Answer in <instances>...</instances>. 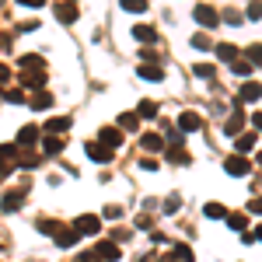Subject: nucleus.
Instances as JSON below:
<instances>
[{"instance_id":"5","label":"nucleus","mask_w":262,"mask_h":262,"mask_svg":"<svg viewBox=\"0 0 262 262\" xmlns=\"http://www.w3.org/2000/svg\"><path fill=\"white\" fill-rule=\"evenodd\" d=\"M192 14H196V21H200V25H206V28H217V25H221V14H217L213 7H206V4H200Z\"/></svg>"},{"instance_id":"20","label":"nucleus","mask_w":262,"mask_h":262,"mask_svg":"<svg viewBox=\"0 0 262 262\" xmlns=\"http://www.w3.org/2000/svg\"><path fill=\"white\" fill-rule=\"evenodd\" d=\"M137 112H140L143 119H158V105H154V101H150V98H143V101H140V108H137Z\"/></svg>"},{"instance_id":"14","label":"nucleus","mask_w":262,"mask_h":262,"mask_svg":"<svg viewBox=\"0 0 262 262\" xmlns=\"http://www.w3.org/2000/svg\"><path fill=\"white\" fill-rule=\"evenodd\" d=\"M164 143H168V140H164L161 133H143V150H158V154H161Z\"/></svg>"},{"instance_id":"16","label":"nucleus","mask_w":262,"mask_h":262,"mask_svg":"<svg viewBox=\"0 0 262 262\" xmlns=\"http://www.w3.org/2000/svg\"><path fill=\"white\" fill-rule=\"evenodd\" d=\"M133 35H137L140 42H158V32H154L150 25H137V28H133Z\"/></svg>"},{"instance_id":"17","label":"nucleus","mask_w":262,"mask_h":262,"mask_svg":"<svg viewBox=\"0 0 262 262\" xmlns=\"http://www.w3.org/2000/svg\"><path fill=\"white\" fill-rule=\"evenodd\" d=\"M242 126H245V116L238 112V116H231V119L224 122V133H231V137H234V133H242Z\"/></svg>"},{"instance_id":"31","label":"nucleus","mask_w":262,"mask_h":262,"mask_svg":"<svg viewBox=\"0 0 262 262\" xmlns=\"http://www.w3.org/2000/svg\"><path fill=\"white\" fill-rule=\"evenodd\" d=\"M4 98H7V101H14V105H21V101H25V91L11 88V91H4Z\"/></svg>"},{"instance_id":"32","label":"nucleus","mask_w":262,"mask_h":262,"mask_svg":"<svg viewBox=\"0 0 262 262\" xmlns=\"http://www.w3.org/2000/svg\"><path fill=\"white\" fill-rule=\"evenodd\" d=\"M179 206H182V200H179V196H168V200H164V213H175Z\"/></svg>"},{"instance_id":"36","label":"nucleus","mask_w":262,"mask_h":262,"mask_svg":"<svg viewBox=\"0 0 262 262\" xmlns=\"http://www.w3.org/2000/svg\"><path fill=\"white\" fill-rule=\"evenodd\" d=\"M39 28V21H25V25H18V32H35Z\"/></svg>"},{"instance_id":"27","label":"nucleus","mask_w":262,"mask_h":262,"mask_svg":"<svg viewBox=\"0 0 262 262\" xmlns=\"http://www.w3.org/2000/svg\"><path fill=\"white\" fill-rule=\"evenodd\" d=\"M248 63L252 67H262V46H248Z\"/></svg>"},{"instance_id":"13","label":"nucleus","mask_w":262,"mask_h":262,"mask_svg":"<svg viewBox=\"0 0 262 262\" xmlns=\"http://www.w3.org/2000/svg\"><path fill=\"white\" fill-rule=\"evenodd\" d=\"M53 14H56L63 25H70V21H77V7H70V4H56V7H53Z\"/></svg>"},{"instance_id":"43","label":"nucleus","mask_w":262,"mask_h":262,"mask_svg":"<svg viewBox=\"0 0 262 262\" xmlns=\"http://www.w3.org/2000/svg\"><path fill=\"white\" fill-rule=\"evenodd\" d=\"M255 126H259V129H262V112H255Z\"/></svg>"},{"instance_id":"15","label":"nucleus","mask_w":262,"mask_h":262,"mask_svg":"<svg viewBox=\"0 0 262 262\" xmlns=\"http://www.w3.org/2000/svg\"><path fill=\"white\" fill-rule=\"evenodd\" d=\"M140 77H143V81H161L164 70H161V67H154V63H143V67H140Z\"/></svg>"},{"instance_id":"10","label":"nucleus","mask_w":262,"mask_h":262,"mask_svg":"<svg viewBox=\"0 0 262 262\" xmlns=\"http://www.w3.org/2000/svg\"><path fill=\"white\" fill-rule=\"evenodd\" d=\"M262 98V84H242V91H238V105L242 101H259Z\"/></svg>"},{"instance_id":"41","label":"nucleus","mask_w":262,"mask_h":262,"mask_svg":"<svg viewBox=\"0 0 262 262\" xmlns=\"http://www.w3.org/2000/svg\"><path fill=\"white\" fill-rule=\"evenodd\" d=\"M18 4H25V7H42L46 0H18Z\"/></svg>"},{"instance_id":"42","label":"nucleus","mask_w":262,"mask_h":262,"mask_svg":"<svg viewBox=\"0 0 262 262\" xmlns=\"http://www.w3.org/2000/svg\"><path fill=\"white\" fill-rule=\"evenodd\" d=\"M252 238H259V242H262V224H259V227H255V234H252Z\"/></svg>"},{"instance_id":"6","label":"nucleus","mask_w":262,"mask_h":262,"mask_svg":"<svg viewBox=\"0 0 262 262\" xmlns=\"http://www.w3.org/2000/svg\"><path fill=\"white\" fill-rule=\"evenodd\" d=\"M74 224H77L81 234H98V231H101V221L95 217V213H84V217H77Z\"/></svg>"},{"instance_id":"23","label":"nucleus","mask_w":262,"mask_h":262,"mask_svg":"<svg viewBox=\"0 0 262 262\" xmlns=\"http://www.w3.org/2000/svg\"><path fill=\"white\" fill-rule=\"evenodd\" d=\"M168 161H175V164H182V161H185V164H189V154L182 150L179 143H171V150H168Z\"/></svg>"},{"instance_id":"3","label":"nucleus","mask_w":262,"mask_h":262,"mask_svg":"<svg viewBox=\"0 0 262 262\" xmlns=\"http://www.w3.org/2000/svg\"><path fill=\"white\" fill-rule=\"evenodd\" d=\"M21 206H25V192H21V189L4 192V200H0V210H4V213H14V210H21Z\"/></svg>"},{"instance_id":"24","label":"nucleus","mask_w":262,"mask_h":262,"mask_svg":"<svg viewBox=\"0 0 262 262\" xmlns=\"http://www.w3.org/2000/svg\"><path fill=\"white\" fill-rule=\"evenodd\" d=\"M42 150H46V154H60V150H63V140H56V137H46V140H42Z\"/></svg>"},{"instance_id":"25","label":"nucleus","mask_w":262,"mask_h":262,"mask_svg":"<svg viewBox=\"0 0 262 262\" xmlns=\"http://www.w3.org/2000/svg\"><path fill=\"white\" fill-rule=\"evenodd\" d=\"M49 105H53V95H49V91H39V95L32 98V108H49Z\"/></svg>"},{"instance_id":"12","label":"nucleus","mask_w":262,"mask_h":262,"mask_svg":"<svg viewBox=\"0 0 262 262\" xmlns=\"http://www.w3.org/2000/svg\"><path fill=\"white\" fill-rule=\"evenodd\" d=\"M101 143L116 150V147H119V143H122V133H119V129H116V126H105V129H101Z\"/></svg>"},{"instance_id":"44","label":"nucleus","mask_w":262,"mask_h":262,"mask_svg":"<svg viewBox=\"0 0 262 262\" xmlns=\"http://www.w3.org/2000/svg\"><path fill=\"white\" fill-rule=\"evenodd\" d=\"M259 164H262V154H259Z\"/></svg>"},{"instance_id":"39","label":"nucleus","mask_w":262,"mask_h":262,"mask_svg":"<svg viewBox=\"0 0 262 262\" xmlns=\"http://www.w3.org/2000/svg\"><path fill=\"white\" fill-rule=\"evenodd\" d=\"M248 210H252V213H262V196H259V200H252V203H248Z\"/></svg>"},{"instance_id":"8","label":"nucleus","mask_w":262,"mask_h":262,"mask_svg":"<svg viewBox=\"0 0 262 262\" xmlns=\"http://www.w3.org/2000/svg\"><path fill=\"white\" fill-rule=\"evenodd\" d=\"M200 126H203V119L196 116V112H182V116H179V129H182V133H196Z\"/></svg>"},{"instance_id":"28","label":"nucleus","mask_w":262,"mask_h":262,"mask_svg":"<svg viewBox=\"0 0 262 262\" xmlns=\"http://www.w3.org/2000/svg\"><path fill=\"white\" fill-rule=\"evenodd\" d=\"M119 126H122V129H137V116H133V112H122Z\"/></svg>"},{"instance_id":"40","label":"nucleus","mask_w":262,"mask_h":262,"mask_svg":"<svg viewBox=\"0 0 262 262\" xmlns=\"http://www.w3.org/2000/svg\"><path fill=\"white\" fill-rule=\"evenodd\" d=\"M7 77H11V70H7V67L0 63V84H7Z\"/></svg>"},{"instance_id":"30","label":"nucleus","mask_w":262,"mask_h":262,"mask_svg":"<svg viewBox=\"0 0 262 262\" xmlns=\"http://www.w3.org/2000/svg\"><path fill=\"white\" fill-rule=\"evenodd\" d=\"M122 7H126V11H137V14H140V11H147V0H122Z\"/></svg>"},{"instance_id":"19","label":"nucleus","mask_w":262,"mask_h":262,"mask_svg":"<svg viewBox=\"0 0 262 262\" xmlns=\"http://www.w3.org/2000/svg\"><path fill=\"white\" fill-rule=\"evenodd\" d=\"M70 122H74L70 116H60V119H49V122H46V129H49V133H63Z\"/></svg>"},{"instance_id":"4","label":"nucleus","mask_w":262,"mask_h":262,"mask_svg":"<svg viewBox=\"0 0 262 262\" xmlns=\"http://www.w3.org/2000/svg\"><path fill=\"white\" fill-rule=\"evenodd\" d=\"M18 70H25V74H46V60L35 56V53H28V56L18 60Z\"/></svg>"},{"instance_id":"34","label":"nucleus","mask_w":262,"mask_h":262,"mask_svg":"<svg viewBox=\"0 0 262 262\" xmlns=\"http://www.w3.org/2000/svg\"><path fill=\"white\" fill-rule=\"evenodd\" d=\"M196 74H200V77H213V67H210V63H200Z\"/></svg>"},{"instance_id":"18","label":"nucleus","mask_w":262,"mask_h":262,"mask_svg":"<svg viewBox=\"0 0 262 262\" xmlns=\"http://www.w3.org/2000/svg\"><path fill=\"white\" fill-rule=\"evenodd\" d=\"M227 227H231V231H245V227H248V217H245V213H227Z\"/></svg>"},{"instance_id":"1","label":"nucleus","mask_w":262,"mask_h":262,"mask_svg":"<svg viewBox=\"0 0 262 262\" xmlns=\"http://www.w3.org/2000/svg\"><path fill=\"white\" fill-rule=\"evenodd\" d=\"M224 168H227V175H234V179H242V175H248V171H252V164H248V158H245V154L227 158V161H224Z\"/></svg>"},{"instance_id":"21","label":"nucleus","mask_w":262,"mask_h":262,"mask_svg":"<svg viewBox=\"0 0 262 262\" xmlns=\"http://www.w3.org/2000/svg\"><path fill=\"white\" fill-rule=\"evenodd\" d=\"M217 56H221L224 63H234V60H238V49H234V46H227V42H224V46H217Z\"/></svg>"},{"instance_id":"22","label":"nucleus","mask_w":262,"mask_h":262,"mask_svg":"<svg viewBox=\"0 0 262 262\" xmlns=\"http://www.w3.org/2000/svg\"><path fill=\"white\" fill-rule=\"evenodd\" d=\"M234 147H238V154H248V150L255 147V137H252V133H245V137H238V140H234Z\"/></svg>"},{"instance_id":"33","label":"nucleus","mask_w":262,"mask_h":262,"mask_svg":"<svg viewBox=\"0 0 262 262\" xmlns=\"http://www.w3.org/2000/svg\"><path fill=\"white\" fill-rule=\"evenodd\" d=\"M231 67H234V74H242V77H245V74H252V63H245V60H234Z\"/></svg>"},{"instance_id":"26","label":"nucleus","mask_w":262,"mask_h":262,"mask_svg":"<svg viewBox=\"0 0 262 262\" xmlns=\"http://www.w3.org/2000/svg\"><path fill=\"white\" fill-rule=\"evenodd\" d=\"M203 213H206V217H227V210H224L221 203H206V206H203Z\"/></svg>"},{"instance_id":"11","label":"nucleus","mask_w":262,"mask_h":262,"mask_svg":"<svg viewBox=\"0 0 262 262\" xmlns=\"http://www.w3.org/2000/svg\"><path fill=\"white\" fill-rule=\"evenodd\" d=\"M35 137H39V126H21L18 143H14V147H32V143H35Z\"/></svg>"},{"instance_id":"35","label":"nucleus","mask_w":262,"mask_h":262,"mask_svg":"<svg viewBox=\"0 0 262 262\" xmlns=\"http://www.w3.org/2000/svg\"><path fill=\"white\" fill-rule=\"evenodd\" d=\"M192 46H196V49H210V39H206V35H196Z\"/></svg>"},{"instance_id":"38","label":"nucleus","mask_w":262,"mask_h":262,"mask_svg":"<svg viewBox=\"0 0 262 262\" xmlns=\"http://www.w3.org/2000/svg\"><path fill=\"white\" fill-rule=\"evenodd\" d=\"M224 21H231V25H238V21H242V14H238V11H227V14H224Z\"/></svg>"},{"instance_id":"2","label":"nucleus","mask_w":262,"mask_h":262,"mask_svg":"<svg viewBox=\"0 0 262 262\" xmlns=\"http://www.w3.org/2000/svg\"><path fill=\"white\" fill-rule=\"evenodd\" d=\"M91 255H95V259H105V262H116L122 252H119V245H116V242H98L95 248H91Z\"/></svg>"},{"instance_id":"37","label":"nucleus","mask_w":262,"mask_h":262,"mask_svg":"<svg viewBox=\"0 0 262 262\" xmlns=\"http://www.w3.org/2000/svg\"><path fill=\"white\" fill-rule=\"evenodd\" d=\"M248 18H262V4H252L248 7Z\"/></svg>"},{"instance_id":"29","label":"nucleus","mask_w":262,"mask_h":262,"mask_svg":"<svg viewBox=\"0 0 262 262\" xmlns=\"http://www.w3.org/2000/svg\"><path fill=\"white\" fill-rule=\"evenodd\" d=\"M39 231H42V234H56V231H60V224H56V221H46V217H42V221H39Z\"/></svg>"},{"instance_id":"7","label":"nucleus","mask_w":262,"mask_h":262,"mask_svg":"<svg viewBox=\"0 0 262 262\" xmlns=\"http://www.w3.org/2000/svg\"><path fill=\"white\" fill-rule=\"evenodd\" d=\"M53 238H56V245H60V248H70V245H77L81 231H77V227H60V231H56Z\"/></svg>"},{"instance_id":"9","label":"nucleus","mask_w":262,"mask_h":262,"mask_svg":"<svg viewBox=\"0 0 262 262\" xmlns=\"http://www.w3.org/2000/svg\"><path fill=\"white\" fill-rule=\"evenodd\" d=\"M88 158L91 161H112V147H105V143H88Z\"/></svg>"}]
</instances>
